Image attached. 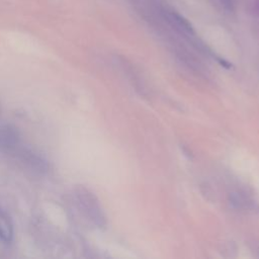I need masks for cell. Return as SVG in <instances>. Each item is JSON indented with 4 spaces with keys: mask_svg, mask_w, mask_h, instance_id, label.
<instances>
[{
    "mask_svg": "<svg viewBox=\"0 0 259 259\" xmlns=\"http://www.w3.org/2000/svg\"><path fill=\"white\" fill-rule=\"evenodd\" d=\"M76 195L84 213L90 218L97 226H103L104 215L95 195L84 187H80L77 190Z\"/></svg>",
    "mask_w": 259,
    "mask_h": 259,
    "instance_id": "cell-1",
    "label": "cell"
},
{
    "mask_svg": "<svg viewBox=\"0 0 259 259\" xmlns=\"http://www.w3.org/2000/svg\"><path fill=\"white\" fill-rule=\"evenodd\" d=\"M169 21L180 31L187 33L189 35L194 34V28L192 26V24L181 14L175 12V11H171L167 14Z\"/></svg>",
    "mask_w": 259,
    "mask_h": 259,
    "instance_id": "cell-2",
    "label": "cell"
},
{
    "mask_svg": "<svg viewBox=\"0 0 259 259\" xmlns=\"http://www.w3.org/2000/svg\"><path fill=\"white\" fill-rule=\"evenodd\" d=\"M0 239L10 243L13 239V225L9 215L0 208Z\"/></svg>",
    "mask_w": 259,
    "mask_h": 259,
    "instance_id": "cell-3",
    "label": "cell"
},
{
    "mask_svg": "<svg viewBox=\"0 0 259 259\" xmlns=\"http://www.w3.org/2000/svg\"><path fill=\"white\" fill-rule=\"evenodd\" d=\"M17 142V135L10 126L0 127V146L11 148Z\"/></svg>",
    "mask_w": 259,
    "mask_h": 259,
    "instance_id": "cell-4",
    "label": "cell"
},
{
    "mask_svg": "<svg viewBox=\"0 0 259 259\" xmlns=\"http://www.w3.org/2000/svg\"><path fill=\"white\" fill-rule=\"evenodd\" d=\"M220 2L226 10L228 11L234 10V0H220Z\"/></svg>",
    "mask_w": 259,
    "mask_h": 259,
    "instance_id": "cell-5",
    "label": "cell"
},
{
    "mask_svg": "<svg viewBox=\"0 0 259 259\" xmlns=\"http://www.w3.org/2000/svg\"><path fill=\"white\" fill-rule=\"evenodd\" d=\"M254 7H255V11H256V14L259 15V2L257 1L255 4H254Z\"/></svg>",
    "mask_w": 259,
    "mask_h": 259,
    "instance_id": "cell-6",
    "label": "cell"
}]
</instances>
